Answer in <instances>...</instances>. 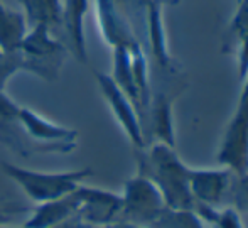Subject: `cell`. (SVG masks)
<instances>
[{"instance_id": "26", "label": "cell", "mask_w": 248, "mask_h": 228, "mask_svg": "<svg viewBox=\"0 0 248 228\" xmlns=\"http://www.w3.org/2000/svg\"><path fill=\"white\" fill-rule=\"evenodd\" d=\"M0 225H5V223H2V222H0Z\"/></svg>"}, {"instance_id": "12", "label": "cell", "mask_w": 248, "mask_h": 228, "mask_svg": "<svg viewBox=\"0 0 248 228\" xmlns=\"http://www.w3.org/2000/svg\"><path fill=\"white\" fill-rule=\"evenodd\" d=\"M144 132L149 146V135L154 142L166 144L169 147H176V130H174L172 101L166 93L159 91L150 97L144 122Z\"/></svg>"}, {"instance_id": "22", "label": "cell", "mask_w": 248, "mask_h": 228, "mask_svg": "<svg viewBox=\"0 0 248 228\" xmlns=\"http://www.w3.org/2000/svg\"><path fill=\"white\" fill-rule=\"evenodd\" d=\"M27 206L20 205V203H16L9 198H0V222L2 223H9L12 222L14 218L27 213Z\"/></svg>"}, {"instance_id": "13", "label": "cell", "mask_w": 248, "mask_h": 228, "mask_svg": "<svg viewBox=\"0 0 248 228\" xmlns=\"http://www.w3.org/2000/svg\"><path fill=\"white\" fill-rule=\"evenodd\" d=\"M81 186V184H79ZM79 208V195L78 188L73 193L66 196H61L58 199H52L47 203H41L36 206L34 213L29 216L24 228H52L59 223L66 222L71 216H75L78 213Z\"/></svg>"}, {"instance_id": "11", "label": "cell", "mask_w": 248, "mask_h": 228, "mask_svg": "<svg viewBox=\"0 0 248 228\" xmlns=\"http://www.w3.org/2000/svg\"><path fill=\"white\" fill-rule=\"evenodd\" d=\"M19 124L27 135L41 144H58L76 149L78 146V130L76 129L62 127L47 118L41 117L27 107L19 108Z\"/></svg>"}, {"instance_id": "23", "label": "cell", "mask_w": 248, "mask_h": 228, "mask_svg": "<svg viewBox=\"0 0 248 228\" xmlns=\"http://www.w3.org/2000/svg\"><path fill=\"white\" fill-rule=\"evenodd\" d=\"M236 44V59H238V78L240 81L248 76V34L235 39Z\"/></svg>"}, {"instance_id": "7", "label": "cell", "mask_w": 248, "mask_h": 228, "mask_svg": "<svg viewBox=\"0 0 248 228\" xmlns=\"http://www.w3.org/2000/svg\"><path fill=\"white\" fill-rule=\"evenodd\" d=\"M79 208L78 218L93 227L110 225L120 220L122 213V196L107 189L92 188L83 182L78 186Z\"/></svg>"}, {"instance_id": "10", "label": "cell", "mask_w": 248, "mask_h": 228, "mask_svg": "<svg viewBox=\"0 0 248 228\" xmlns=\"http://www.w3.org/2000/svg\"><path fill=\"white\" fill-rule=\"evenodd\" d=\"M95 16L101 37L108 46H111V49L120 46L134 49L140 46L130 24L124 17L115 0H95Z\"/></svg>"}, {"instance_id": "27", "label": "cell", "mask_w": 248, "mask_h": 228, "mask_svg": "<svg viewBox=\"0 0 248 228\" xmlns=\"http://www.w3.org/2000/svg\"><path fill=\"white\" fill-rule=\"evenodd\" d=\"M247 178H248V174H247Z\"/></svg>"}, {"instance_id": "9", "label": "cell", "mask_w": 248, "mask_h": 228, "mask_svg": "<svg viewBox=\"0 0 248 228\" xmlns=\"http://www.w3.org/2000/svg\"><path fill=\"white\" fill-rule=\"evenodd\" d=\"M235 174L221 166V169H193L189 173V188L198 205L219 208L225 205V198L232 193Z\"/></svg>"}, {"instance_id": "1", "label": "cell", "mask_w": 248, "mask_h": 228, "mask_svg": "<svg viewBox=\"0 0 248 228\" xmlns=\"http://www.w3.org/2000/svg\"><path fill=\"white\" fill-rule=\"evenodd\" d=\"M139 174L149 178L162 195L166 206L176 212H194L196 201L191 195L189 173L191 167L181 161L176 147L152 142L139 150Z\"/></svg>"}, {"instance_id": "14", "label": "cell", "mask_w": 248, "mask_h": 228, "mask_svg": "<svg viewBox=\"0 0 248 228\" xmlns=\"http://www.w3.org/2000/svg\"><path fill=\"white\" fill-rule=\"evenodd\" d=\"M162 3L152 0V2L145 3V26H147V39L149 48L152 52V58L162 69L172 71L176 63H174L172 56L169 52V44H167L166 36V27H164L162 20Z\"/></svg>"}, {"instance_id": "17", "label": "cell", "mask_w": 248, "mask_h": 228, "mask_svg": "<svg viewBox=\"0 0 248 228\" xmlns=\"http://www.w3.org/2000/svg\"><path fill=\"white\" fill-rule=\"evenodd\" d=\"M22 5L24 16L31 26L43 24L52 34H58L61 24L62 0H17Z\"/></svg>"}, {"instance_id": "15", "label": "cell", "mask_w": 248, "mask_h": 228, "mask_svg": "<svg viewBox=\"0 0 248 228\" xmlns=\"http://www.w3.org/2000/svg\"><path fill=\"white\" fill-rule=\"evenodd\" d=\"M113 54V68H111V80L115 81V85L118 86L125 95L128 97V100L134 103V107L137 108L139 117L142 120V105H140V95H139L137 83L134 78V69H132V56L130 49L127 48H113L111 49Z\"/></svg>"}, {"instance_id": "28", "label": "cell", "mask_w": 248, "mask_h": 228, "mask_svg": "<svg viewBox=\"0 0 248 228\" xmlns=\"http://www.w3.org/2000/svg\"><path fill=\"white\" fill-rule=\"evenodd\" d=\"M236 2H238V0H236Z\"/></svg>"}, {"instance_id": "5", "label": "cell", "mask_w": 248, "mask_h": 228, "mask_svg": "<svg viewBox=\"0 0 248 228\" xmlns=\"http://www.w3.org/2000/svg\"><path fill=\"white\" fill-rule=\"evenodd\" d=\"M216 159L236 178L248 174V90L240 91L238 105L225 129Z\"/></svg>"}, {"instance_id": "19", "label": "cell", "mask_w": 248, "mask_h": 228, "mask_svg": "<svg viewBox=\"0 0 248 228\" xmlns=\"http://www.w3.org/2000/svg\"><path fill=\"white\" fill-rule=\"evenodd\" d=\"M19 71H24L20 52H5L0 49V90H5L7 81Z\"/></svg>"}, {"instance_id": "21", "label": "cell", "mask_w": 248, "mask_h": 228, "mask_svg": "<svg viewBox=\"0 0 248 228\" xmlns=\"http://www.w3.org/2000/svg\"><path fill=\"white\" fill-rule=\"evenodd\" d=\"M230 195L233 196L236 210H245V212H248V178L247 176L235 178Z\"/></svg>"}, {"instance_id": "8", "label": "cell", "mask_w": 248, "mask_h": 228, "mask_svg": "<svg viewBox=\"0 0 248 228\" xmlns=\"http://www.w3.org/2000/svg\"><path fill=\"white\" fill-rule=\"evenodd\" d=\"M88 7L90 0H62L61 24L56 34L69 54L81 65L88 63V48L85 36V17Z\"/></svg>"}, {"instance_id": "3", "label": "cell", "mask_w": 248, "mask_h": 228, "mask_svg": "<svg viewBox=\"0 0 248 228\" xmlns=\"http://www.w3.org/2000/svg\"><path fill=\"white\" fill-rule=\"evenodd\" d=\"M17 51L22 58L24 71L49 83L59 78L62 63L69 54L64 44L43 24L27 31Z\"/></svg>"}, {"instance_id": "2", "label": "cell", "mask_w": 248, "mask_h": 228, "mask_svg": "<svg viewBox=\"0 0 248 228\" xmlns=\"http://www.w3.org/2000/svg\"><path fill=\"white\" fill-rule=\"evenodd\" d=\"M3 174L12 179L26 193V196L36 205L47 203L73 193L79 184L95 176L92 167H83L75 171H62V173H41V171L24 169L16 164H0Z\"/></svg>"}, {"instance_id": "24", "label": "cell", "mask_w": 248, "mask_h": 228, "mask_svg": "<svg viewBox=\"0 0 248 228\" xmlns=\"http://www.w3.org/2000/svg\"><path fill=\"white\" fill-rule=\"evenodd\" d=\"M140 2H142V5H145V3L152 2V0H140ZM157 2H160L162 5H166V3H177L179 0H157Z\"/></svg>"}, {"instance_id": "4", "label": "cell", "mask_w": 248, "mask_h": 228, "mask_svg": "<svg viewBox=\"0 0 248 228\" xmlns=\"http://www.w3.org/2000/svg\"><path fill=\"white\" fill-rule=\"evenodd\" d=\"M122 222L134 223V225L152 228L154 223L160 218L167 210L166 201L159 189L155 188L149 178L135 174L124 186L122 193Z\"/></svg>"}, {"instance_id": "18", "label": "cell", "mask_w": 248, "mask_h": 228, "mask_svg": "<svg viewBox=\"0 0 248 228\" xmlns=\"http://www.w3.org/2000/svg\"><path fill=\"white\" fill-rule=\"evenodd\" d=\"M194 213L206 225H213L216 228H243L242 220H240L238 213H236V208H232V206L213 208V206L198 205Z\"/></svg>"}, {"instance_id": "25", "label": "cell", "mask_w": 248, "mask_h": 228, "mask_svg": "<svg viewBox=\"0 0 248 228\" xmlns=\"http://www.w3.org/2000/svg\"><path fill=\"white\" fill-rule=\"evenodd\" d=\"M0 228H24V227H7V225H0Z\"/></svg>"}, {"instance_id": "16", "label": "cell", "mask_w": 248, "mask_h": 228, "mask_svg": "<svg viewBox=\"0 0 248 228\" xmlns=\"http://www.w3.org/2000/svg\"><path fill=\"white\" fill-rule=\"evenodd\" d=\"M27 34V19L20 10L9 9L0 0V49L5 52L17 51Z\"/></svg>"}, {"instance_id": "6", "label": "cell", "mask_w": 248, "mask_h": 228, "mask_svg": "<svg viewBox=\"0 0 248 228\" xmlns=\"http://www.w3.org/2000/svg\"><path fill=\"white\" fill-rule=\"evenodd\" d=\"M95 80L98 83V88L101 95H103L105 101L108 103L111 114H113L115 120L118 122V125L125 132L130 144L137 150L145 149L147 147V139H145L144 134V125H142V120L139 117V112L134 107V103L128 100V97L124 91L115 85V81L108 73L95 71Z\"/></svg>"}, {"instance_id": "20", "label": "cell", "mask_w": 248, "mask_h": 228, "mask_svg": "<svg viewBox=\"0 0 248 228\" xmlns=\"http://www.w3.org/2000/svg\"><path fill=\"white\" fill-rule=\"evenodd\" d=\"M228 34L233 39L248 34V0H238V7L230 20Z\"/></svg>"}]
</instances>
